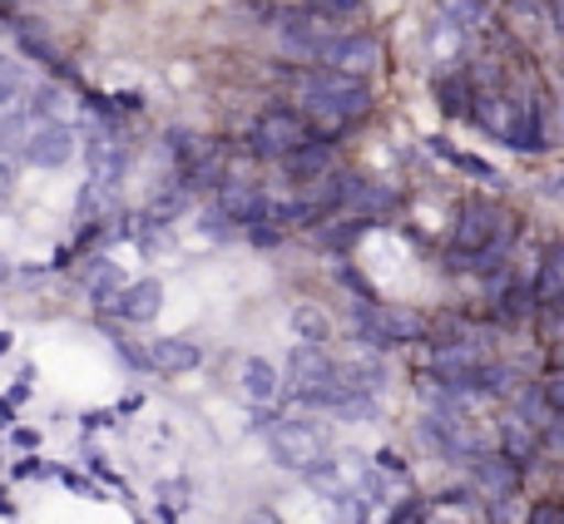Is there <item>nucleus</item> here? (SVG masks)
Here are the masks:
<instances>
[{
    "label": "nucleus",
    "instance_id": "obj_1",
    "mask_svg": "<svg viewBox=\"0 0 564 524\" xmlns=\"http://www.w3.org/2000/svg\"><path fill=\"white\" fill-rule=\"evenodd\" d=\"M297 99L307 114L332 119V124H347V119H361L371 109V89L361 85L357 75H341V69H302L297 75Z\"/></svg>",
    "mask_w": 564,
    "mask_h": 524
},
{
    "label": "nucleus",
    "instance_id": "obj_2",
    "mask_svg": "<svg viewBox=\"0 0 564 524\" xmlns=\"http://www.w3.org/2000/svg\"><path fill=\"white\" fill-rule=\"evenodd\" d=\"M288 396H297L302 406H332V411L347 401L341 367L317 347V341L292 347V357H288Z\"/></svg>",
    "mask_w": 564,
    "mask_h": 524
},
{
    "label": "nucleus",
    "instance_id": "obj_3",
    "mask_svg": "<svg viewBox=\"0 0 564 524\" xmlns=\"http://www.w3.org/2000/svg\"><path fill=\"white\" fill-rule=\"evenodd\" d=\"M506 233H520V218L500 214L496 204H466L460 208V223H456V238H451V258H456V268H470L480 253H486L496 238Z\"/></svg>",
    "mask_w": 564,
    "mask_h": 524
},
{
    "label": "nucleus",
    "instance_id": "obj_4",
    "mask_svg": "<svg viewBox=\"0 0 564 524\" xmlns=\"http://www.w3.org/2000/svg\"><path fill=\"white\" fill-rule=\"evenodd\" d=\"M248 144H253L258 159H292L297 149L317 144V129H312V119L302 114V109H263L253 124V134H248Z\"/></svg>",
    "mask_w": 564,
    "mask_h": 524
},
{
    "label": "nucleus",
    "instance_id": "obj_5",
    "mask_svg": "<svg viewBox=\"0 0 564 524\" xmlns=\"http://www.w3.org/2000/svg\"><path fill=\"white\" fill-rule=\"evenodd\" d=\"M273 460L282 470H297V476H312V470L327 460V446H332V430L322 421H282L273 430Z\"/></svg>",
    "mask_w": 564,
    "mask_h": 524
},
{
    "label": "nucleus",
    "instance_id": "obj_6",
    "mask_svg": "<svg viewBox=\"0 0 564 524\" xmlns=\"http://www.w3.org/2000/svg\"><path fill=\"white\" fill-rule=\"evenodd\" d=\"M351 321H357V337L377 351L391 347H406L426 331V321L416 312H397V307H381V302H351Z\"/></svg>",
    "mask_w": 564,
    "mask_h": 524
},
{
    "label": "nucleus",
    "instance_id": "obj_7",
    "mask_svg": "<svg viewBox=\"0 0 564 524\" xmlns=\"http://www.w3.org/2000/svg\"><path fill=\"white\" fill-rule=\"evenodd\" d=\"M85 164H89V184L115 188L119 178H124V139H119L109 124H99V119L85 134Z\"/></svg>",
    "mask_w": 564,
    "mask_h": 524
},
{
    "label": "nucleus",
    "instance_id": "obj_8",
    "mask_svg": "<svg viewBox=\"0 0 564 524\" xmlns=\"http://www.w3.org/2000/svg\"><path fill=\"white\" fill-rule=\"evenodd\" d=\"M25 159L35 168H59L75 159V129L59 119H30V139H25Z\"/></svg>",
    "mask_w": 564,
    "mask_h": 524
},
{
    "label": "nucleus",
    "instance_id": "obj_9",
    "mask_svg": "<svg viewBox=\"0 0 564 524\" xmlns=\"http://www.w3.org/2000/svg\"><path fill=\"white\" fill-rule=\"evenodd\" d=\"M480 367H486V351H480L476 341H441V347L431 351V371H436L441 386H451V396H460L466 381L476 376Z\"/></svg>",
    "mask_w": 564,
    "mask_h": 524
},
{
    "label": "nucleus",
    "instance_id": "obj_10",
    "mask_svg": "<svg viewBox=\"0 0 564 524\" xmlns=\"http://www.w3.org/2000/svg\"><path fill=\"white\" fill-rule=\"evenodd\" d=\"M327 69H341V75H371L381 65V45L367 35V30H351V35H332L327 55H322Z\"/></svg>",
    "mask_w": 564,
    "mask_h": 524
},
{
    "label": "nucleus",
    "instance_id": "obj_11",
    "mask_svg": "<svg viewBox=\"0 0 564 524\" xmlns=\"http://www.w3.org/2000/svg\"><path fill=\"white\" fill-rule=\"evenodd\" d=\"M218 208H224L238 228H258V223H268V214H273V198H268L258 184H224Z\"/></svg>",
    "mask_w": 564,
    "mask_h": 524
},
{
    "label": "nucleus",
    "instance_id": "obj_12",
    "mask_svg": "<svg viewBox=\"0 0 564 524\" xmlns=\"http://www.w3.org/2000/svg\"><path fill=\"white\" fill-rule=\"evenodd\" d=\"M109 307H115L124 321H154L159 307H164V287H159L154 277H139V282H129V287L119 292Z\"/></svg>",
    "mask_w": 564,
    "mask_h": 524
},
{
    "label": "nucleus",
    "instance_id": "obj_13",
    "mask_svg": "<svg viewBox=\"0 0 564 524\" xmlns=\"http://www.w3.org/2000/svg\"><path fill=\"white\" fill-rule=\"evenodd\" d=\"M149 361L164 376H184V371H194L204 361V347L188 337H159V341H149Z\"/></svg>",
    "mask_w": 564,
    "mask_h": 524
},
{
    "label": "nucleus",
    "instance_id": "obj_14",
    "mask_svg": "<svg viewBox=\"0 0 564 524\" xmlns=\"http://www.w3.org/2000/svg\"><path fill=\"white\" fill-rule=\"evenodd\" d=\"M520 485V466L510 456H480L476 460V490H486L490 500H510Z\"/></svg>",
    "mask_w": 564,
    "mask_h": 524
},
{
    "label": "nucleus",
    "instance_id": "obj_15",
    "mask_svg": "<svg viewBox=\"0 0 564 524\" xmlns=\"http://www.w3.org/2000/svg\"><path fill=\"white\" fill-rule=\"evenodd\" d=\"M79 282H85V292L95 302H105V307L129 287V282L119 277V262H109V258H85L79 262Z\"/></svg>",
    "mask_w": 564,
    "mask_h": 524
},
{
    "label": "nucleus",
    "instance_id": "obj_16",
    "mask_svg": "<svg viewBox=\"0 0 564 524\" xmlns=\"http://www.w3.org/2000/svg\"><path fill=\"white\" fill-rule=\"evenodd\" d=\"M238 381H243L248 401H258V406H268V401H278V396H282L278 367H273V361H263V357H248V361H243V371H238Z\"/></svg>",
    "mask_w": 564,
    "mask_h": 524
},
{
    "label": "nucleus",
    "instance_id": "obj_17",
    "mask_svg": "<svg viewBox=\"0 0 564 524\" xmlns=\"http://www.w3.org/2000/svg\"><path fill=\"white\" fill-rule=\"evenodd\" d=\"M540 450V430L530 426L525 416H510L506 426H500V456H510L516 466H530Z\"/></svg>",
    "mask_w": 564,
    "mask_h": 524
},
{
    "label": "nucleus",
    "instance_id": "obj_18",
    "mask_svg": "<svg viewBox=\"0 0 564 524\" xmlns=\"http://www.w3.org/2000/svg\"><path fill=\"white\" fill-rule=\"evenodd\" d=\"M341 208H351L357 218H381V214L391 208V194H387L381 184H371V178H357V174H351V178H347V204H341Z\"/></svg>",
    "mask_w": 564,
    "mask_h": 524
},
{
    "label": "nucleus",
    "instance_id": "obj_19",
    "mask_svg": "<svg viewBox=\"0 0 564 524\" xmlns=\"http://www.w3.org/2000/svg\"><path fill=\"white\" fill-rule=\"evenodd\" d=\"M371 223H377V218H341V223H317V228H312V243L327 248V253H341V248H351L357 238H367Z\"/></svg>",
    "mask_w": 564,
    "mask_h": 524
},
{
    "label": "nucleus",
    "instance_id": "obj_20",
    "mask_svg": "<svg viewBox=\"0 0 564 524\" xmlns=\"http://www.w3.org/2000/svg\"><path fill=\"white\" fill-rule=\"evenodd\" d=\"M564 297V243H550L540 253V272H535V302H555Z\"/></svg>",
    "mask_w": 564,
    "mask_h": 524
},
{
    "label": "nucleus",
    "instance_id": "obj_21",
    "mask_svg": "<svg viewBox=\"0 0 564 524\" xmlns=\"http://www.w3.org/2000/svg\"><path fill=\"white\" fill-rule=\"evenodd\" d=\"M282 168H288L292 178H302V184H317V178H327L332 174V154H327V144H307V149H297L292 159H282Z\"/></svg>",
    "mask_w": 564,
    "mask_h": 524
},
{
    "label": "nucleus",
    "instance_id": "obj_22",
    "mask_svg": "<svg viewBox=\"0 0 564 524\" xmlns=\"http://www.w3.org/2000/svg\"><path fill=\"white\" fill-rule=\"evenodd\" d=\"M460 35H466V30L436 15V20H431V30H426V50H431L436 59H456V55H460Z\"/></svg>",
    "mask_w": 564,
    "mask_h": 524
},
{
    "label": "nucleus",
    "instance_id": "obj_23",
    "mask_svg": "<svg viewBox=\"0 0 564 524\" xmlns=\"http://www.w3.org/2000/svg\"><path fill=\"white\" fill-rule=\"evenodd\" d=\"M10 35H15V40H20V50H25L30 59H40L45 69H59V65H65V59H59V50L50 45V40H40L35 30H25L20 20H10Z\"/></svg>",
    "mask_w": 564,
    "mask_h": 524
},
{
    "label": "nucleus",
    "instance_id": "obj_24",
    "mask_svg": "<svg viewBox=\"0 0 564 524\" xmlns=\"http://www.w3.org/2000/svg\"><path fill=\"white\" fill-rule=\"evenodd\" d=\"M436 15L460 30H476L486 20V0H436Z\"/></svg>",
    "mask_w": 564,
    "mask_h": 524
},
{
    "label": "nucleus",
    "instance_id": "obj_25",
    "mask_svg": "<svg viewBox=\"0 0 564 524\" xmlns=\"http://www.w3.org/2000/svg\"><path fill=\"white\" fill-rule=\"evenodd\" d=\"M431 149H436V154H446V159H451V164H456V168H466L470 178H486V184H500V174H496V168L486 164V159H476V154H460V149H451L446 139H431Z\"/></svg>",
    "mask_w": 564,
    "mask_h": 524
},
{
    "label": "nucleus",
    "instance_id": "obj_26",
    "mask_svg": "<svg viewBox=\"0 0 564 524\" xmlns=\"http://www.w3.org/2000/svg\"><path fill=\"white\" fill-rule=\"evenodd\" d=\"M292 331H297L302 341H327V317H322L317 307H307V302H297V307H292Z\"/></svg>",
    "mask_w": 564,
    "mask_h": 524
},
{
    "label": "nucleus",
    "instance_id": "obj_27",
    "mask_svg": "<svg viewBox=\"0 0 564 524\" xmlns=\"http://www.w3.org/2000/svg\"><path fill=\"white\" fill-rule=\"evenodd\" d=\"M436 95H441V105H446V114H470L466 105H476V95H470V89L460 85V79H441Z\"/></svg>",
    "mask_w": 564,
    "mask_h": 524
},
{
    "label": "nucleus",
    "instance_id": "obj_28",
    "mask_svg": "<svg viewBox=\"0 0 564 524\" xmlns=\"http://www.w3.org/2000/svg\"><path fill=\"white\" fill-rule=\"evenodd\" d=\"M337 277H341V282H347V287H351V292H357V297H361V302H381V297H377V287H371V282H367V277H361V272H351V268H337Z\"/></svg>",
    "mask_w": 564,
    "mask_h": 524
},
{
    "label": "nucleus",
    "instance_id": "obj_29",
    "mask_svg": "<svg viewBox=\"0 0 564 524\" xmlns=\"http://www.w3.org/2000/svg\"><path fill=\"white\" fill-rule=\"evenodd\" d=\"M540 396L550 401V411H555V416H564V376H550L545 386H540Z\"/></svg>",
    "mask_w": 564,
    "mask_h": 524
},
{
    "label": "nucleus",
    "instance_id": "obj_30",
    "mask_svg": "<svg viewBox=\"0 0 564 524\" xmlns=\"http://www.w3.org/2000/svg\"><path fill=\"white\" fill-rule=\"evenodd\" d=\"M312 10H322V15H351V10L361 6V0H307Z\"/></svg>",
    "mask_w": 564,
    "mask_h": 524
},
{
    "label": "nucleus",
    "instance_id": "obj_31",
    "mask_svg": "<svg viewBox=\"0 0 564 524\" xmlns=\"http://www.w3.org/2000/svg\"><path fill=\"white\" fill-rule=\"evenodd\" d=\"M530 524H564V510H560V505H540Z\"/></svg>",
    "mask_w": 564,
    "mask_h": 524
},
{
    "label": "nucleus",
    "instance_id": "obj_32",
    "mask_svg": "<svg viewBox=\"0 0 564 524\" xmlns=\"http://www.w3.org/2000/svg\"><path fill=\"white\" fill-rule=\"evenodd\" d=\"M15 446L30 450V446H40V436H35V430H15Z\"/></svg>",
    "mask_w": 564,
    "mask_h": 524
},
{
    "label": "nucleus",
    "instance_id": "obj_33",
    "mask_svg": "<svg viewBox=\"0 0 564 524\" xmlns=\"http://www.w3.org/2000/svg\"><path fill=\"white\" fill-rule=\"evenodd\" d=\"M550 20H555L560 35H564V0H550Z\"/></svg>",
    "mask_w": 564,
    "mask_h": 524
},
{
    "label": "nucleus",
    "instance_id": "obj_34",
    "mask_svg": "<svg viewBox=\"0 0 564 524\" xmlns=\"http://www.w3.org/2000/svg\"><path fill=\"white\" fill-rule=\"evenodd\" d=\"M243 524H282V520H278V515H268V510H258V515H248Z\"/></svg>",
    "mask_w": 564,
    "mask_h": 524
},
{
    "label": "nucleus",
    "instance_id": "obj_35",
    "mask_svg": "<svg viewBox=\"0 0 564 524\" xmlns=\"http://www.w3.org/2000/svg\"><path fill=\"white\" fill-rule=\"evenodd\" d=\"M560 307H564V297H560Z\"/></svg>",
    "mask_w": 564,
    "mask_h": 524
}]
</instances>
